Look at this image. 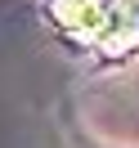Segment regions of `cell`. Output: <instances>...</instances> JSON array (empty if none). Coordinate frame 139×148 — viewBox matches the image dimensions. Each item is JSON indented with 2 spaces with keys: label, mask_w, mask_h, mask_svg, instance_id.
Listing matches in <instances>:
<instances>
[{
  "label": "cell",
  "mask_w": 139,
  "mask_h": 148,
  "mask_svg": "<svg viewBox=\"0 0 139 148\" xmlns=\"http://www.w3.org/2000/svg\"><path fill=\"white\" fill-rule=\"evenodd\" d=\"M94 45L103 58H126L135 49V0H108L103 27L94 32Z\"/></svg>",
  "instance_id": "cell-1"
},
{
  "label": "cell",
  "mask_w": 139,
  "mask_h": 148,
  "mask_svg": "<svg viewBox=\"0 0 139 148\" xmlns=\"http://www.w3.org/2000/svg\"><path fill=\"white\" fill-rule=\"evenodd\" d=\"M103 14H108V0H49V18L67 36L94 40V32L103 27Z\"/></svg>",
  "instance_id": "cell-2"
}]
</instances>
